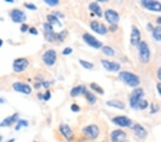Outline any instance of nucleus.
I'll use <instances>...</instances> for the list:
<instances>
[{
    "mask_svg": "<svg viewBox=\"0 0 161 142\" xmlns=\"http://www.w3.org/2000/svg\"><path fill=\"white\" fill-rule=\"evenodd\" d=\"M2 44H3V41H2V39H0V47H1V45H2Z\"/></svg>",
    "mask_w": 161,
    "mask_h": 142,
    "instance_id": "nucleus-45",
    "label": "nucleus"
},
{
    "mask_svg": "<svg viewBox=\"0 0 161 142\" xmlns=\"http://www.w3.org/2000/svg\"><path fill=\"white\" fill-rule=\"evenodd\" d=\"M112 142H128L127 140V134L120 129L114 130L110 134Z\"/></svg>",
    "mask_w": 161,
    "mask_h": 142,
    "instance_id": "nucleus-7",
    "label": "nucleus"
},
{
    "mask_svg": "<svg viewBox=\"0 0 161 142\" xmlns=\"http://www.w3.org/2000/svg\"><path fill=\"white\" fill-rule=\"evenodd\" d=\"M29 65V62L25 58H19L15 60L13 63V69L16 72H22L27 69Z\"/></svg>",
    "mask_w": 161,
    "mask_h": 142,
    "instance_id": "nucleus-9",
    "label": "nucleus"
},
{
    "mask_svg": "<svg viewBox=\"0 0 161 142\" xmlns=\"http://www.w3.org/2000/svg\"><path fill=\"white\" fill-rule=\"evenodd\" d=\"M83 134L89 139L94 140L98 137L100 129L98 126L95 124H91V125L85 126L83 129Z\"/></svg>",
    "mask_w": 161,
    "mask_h": 142,
    "instance_id": "nucleus-4",
    "label": "nucleus"
},
{
    "mask_svg": "<svg viewBox=\"0 0 161 142\" xmlns=\"http://www.w3.org/2000/svg\"><path fill=\"white\" fill-rule=\"evenodd\" d=\"M17 118H18V114L17 113H15L12 116L6 118L5 119L3 120V121H1V123L0 124V127H7V126L11 125V124H13L14 122L17 121Z\"/></svg>",
    "mask_w": 161,
    "mask_h": 142,
    "instance_id": "nucleus-22",
    "label": "nucleus"
},
{
    "mask_svg": "<svg viewBox=\"0 0 161 142\" xmlns=\"http://www.w3.org/2000/svg\"><path fill=\"white\" fill-rule=\"evenodd\" d=\"M59 129L62 135L65 138V139H67L69 141H71L73 140L75 135H74L72 129L67 124H60Z\"/></svg>",
    "mask_w": 161,
    "mask_h": 142,
    "instance_id": "nucleus-12",
    "label": "nucleus"
},
{
    "mask_svg": "<svg viewBox=\"0 0 161 142\" xmlns=\"http://www.w3.org/2000/svg\"><path fill=\"white\" fill-rule=\"evenodd\" d=\"M67 34V32L66 30L61 32L57 33V34L56 33V41H57V40L58 41L64 40V39L66 37Z\"/></svg>",
    "mask_w": 161,
    "mask_h": 142,
    "instance_id": "nucleus-30",
    "label": "nucleus"
},
{
    "mask_svg": "<svg viewBox=\"0 0 161 142\" xmlns=\"http://www.w3.org/2000/svg\"><path fill=\"white\" fill-rule=\"evenodd\" d=\"M158 77L159 80H161V67H160L158 71Z\"/></svg>",
    "mask_w": 161,
    "mask_h": 142,
    "instance_id": "nucleus-43",
    "label": "nucleus"
},
{
    "mask_svg": "<svg viewBox=\"0 0 161 142\" xmlns=\"http://www.w3.org/2000/svg\"><path fill=\"white\" fill-rule=\"evenodd\" d=\"M132 129H133L135 135L140 138H145L148 136V131H146V129L140 124H135L132 126Z\"/></svg>",
    "mask_w": 161,
    "mask_h": 142,
    "instance_id": "nucleus-18",
    "label": "nucleus"
},
{
    "mask_svg": "<svg viewBox=\"0 0 161 142\" xmlns=\"http://www.w3.org/2000/svg\"><path fill=\"white\" fill-rule=\"evenodd\" d=\"M105 17L107 22L111 25H117L120 20L119 14L113 9H107L105 12Z\"/></svg>",
    "mask_w": 161,
    "mask_h": 142,
    "instance_id": "nucleus-10",
    "label": "nucleus"
},
{
    "mask_svg": "<svg viewBox=\"0 0 161 142\" xmlns=\"http://www.w3.org/2000/svg\"><path fill=\"white\" fill-rule=\"evenodd\" d=\"M90 88H92L93 91H94L95 92L98 93L99 94H104V90L100 86H99L98 84H97L96 83H92L90 84Z\"/></svg>",
    "mask_w": 161,
    "mask_h": 142,
    "instance_id": "nucleus-27",
    "label": "nucleus"
},
{
    "mask_svg": "<svg viewBox=\"0 0 161 142\" xmlns=\"http://www.w3.org/2000/svg\"><path fill=\"white\" fill-rule=\"evenodd\" d=\"M112 121L116 125L123 128H128L132 125V120L125 116H118L113 118Z\"/></svg>",
    "mask_w": 161,
    "mask_h": 142,
    "instance_id": "nucleus-11",
    "label": "nucleus"
},
{
    "mask_svg": "<svg viewBox=\"0 0 161 142\" xmlns=\"http://www.w3.org/2000/svg\"><path fill=\"white\" fill-rule=\"evenodd\" d=\"M89 9L91 12L95 14L97 17H101L102 16V11L100 6L97 2H91L89 4Z\"/></svg>",
    "mask_w": 161,
    "mask_h": 142,
    "instance_id": "nucleus-20",
    "label": "nucleus"
},
{
    "mask_svg": "<svg viewBox=\"0 0 161 142\" xmlns=\"http://www.w3.org/2000/svg\"><path fill=\"white\" fill-rule=\"evenodd\" d=\"M70 108H71V110H72L73 112H78V111H80V106H79L78 105H77V104H75V103L72 104V105H71Z\"/></svg>",
    "mask_w": 161,
    "mask_h": 142,
    "instance_id": "nucleus-37",
    "label": "nucleus"
},
{
    "mask_svg": "<svg viewBox=\"0 0 161 142\" xmlns=\"http://www.w3.org/2000/svg\"><path fill=\"white\" fill-rule=\"evenodd\" d=\"M90 27L93 31L100 34H105L107 32V29L105 25L99 22L97 20H94L90 23Z\"/></svg>",
    "mask_w": 161,
    "mask_h": 142,
    "instance_id": "nucleus-15",
    "label": "nucleus"
},
{
    "mask_svg": "<svg viewBox=\"0 0 161 142\" xmlns=\"http://www.w3.org/2000/svg\"><path fill=\"white\" fill-rule=\"evenodd\" d=\"M157 88H158V92L160 93V94L161 95V83H158Z\"/></svg>",
    "mask_w": 161,
    "mask_h": 142,
    "instance_id": "nucleus-42",
    "label": "nucleus"
},
{
    "mask_svg": "<svg viewBox=\"0 0 161 142\" xmlns=\"http://www.w3.org/2000/svg\"><path fill=\"white\" fill-rule=\"evenodd\" d=\"M29 126V123L26 121V120H20L17 123V125L16 126L15 130L19 131L20 129H21L22 126L24 127H27V126Z\"/></svg>",
    "mask_w": 161,
    "mask_h": 142,
    "instance_id": "nucleus-29",
    "label": "nucleus"
},
{
    "mask_svg": "<svg viewBox=\"0 0 161 142\" xmlns=\"http://www.w3.org/2000/svg\"><path fill=\"white\" fill-rule=\"evenodd\" d=\"M20 30H21L22 32H26L27 31L29 30V27H28L27 25H26V24H22L21 26V27H20Z\"/></svg>",
    "mask_w": 161,
    "mask_h": 142,
    "instance_id": "nucleus-38",
    "label": "nucleus"
},
{
    "mask_svg": "<svg viewBox=\"0 0 161 142\" xmlns=\"http://www.w3.org/2000/svg\"><path fill=\"white\" fill-rule=\"evenodd\" d=\"M43 27L44 29H45V31L46 32V34H50L54 32L52 26V25H50V23H45Z\"/></svg>",
    "mask_w": 161,
    "mask_h": 142,
    "instance_id": "nucleus-31",
    "label": "nucleus"
},
{
    "mask_svg": "<svg viewBox=\"0 0 161 142\" xmlns=\"http://www.w3.org/2000/svg\"><path fill=\"white\" fill-rule=\"evenodd\" d=\"M142 5L146 9L153 12H161V3L153 0H143L141 1Z\"/></svg>",
    "mask_w": 161,
    "mask_h": 142,
    "instance_id": "nucleus-8",
    "label": "nucleus"
},
{
    "mask_svg": "<svg viewBox=\"0 0 161 142\" xmlns=\"http://www.w3.org/2000/svg\"><path fill=\"white\" fill-rule=\"evenodd\" d=\"M7 1V2H14L13 1H10V0H9V1Z\"/></svg>",
    "mask_w": 161,
    "mask_h": 142,
    "instance_id": "nucleus-47",
    "label": "nucleus"
},
{
    "mask_svg": "<svg viewBox=\"0 0 161 142\" xmlns=\"http://www.w3.org/2000/svg\"><path fill=\"white\" fill-rule=\"evenodd\" d=\"M83 38L88 45L93 47V48L100 49L102 47V42L89 33H85L83 36Z\"/></svg>",
    "mask_w": 161,
    "mask_h": 142,
    "instance_id": "nucleus-5",
    "label": "nucleus"
},
{
    "mask_svg": "<svg viewBox=\"0 0 161 142\" xmlns=\"http://www.w3.org/2000/svg\"><path fill=\"white\" fill-rule=\"evenodd\" d=\"M42 84H43V86L45 88H48V87L50 86V83H49L48 81H45V82H43V83H42Z\"/></svg>",
    "mask_w": 161,
    "mask_h": 142,
    "instance_id": "nucleus-41",
    "label": "nucleus"
},
{
    "mask_svg": "<svg viewBox=\"0 0 161 142\" xmlns=\"http://www.w3.org/2000/svg\"><path fill=\"white\" fill-rule=\"evenodd\" d=\"M119 78L130 87H137L140 83V78L138 75L127 71H122L120 72Z\"/></svg>",
    "mask_w": 161,
    "mask_h": 142,
    "instance_id": "nucleus-1",
    "label": "nucleus"
},
{
    "mask_svg": "<svg viewBox=\"0 0 161 142\" xmlns=\"http://www.w3.org/2000/svg\"><path fill=\"white\" fill-rule=\"evenodd\" d=\"M102 51L105 55L109 57H112L115 55V50L110 46H102Z\"/></svg>",
    "mask_w": 161,
    "mask_h": 142,
    "instance_id": "nucleus-25",
    "label": "nucleus"
},
{
    "mask_svg": "<svg viewBox=\"0 0 161 142\" xmlns=\"http://www.w3.org/2000/svg\"><path fill=\"white\" fill-rule=\"evenodd\" d=\"M47 18L50 25H58L60 27L62 26V24L57 16L53 15H48L47 16Z\"/></svg>",
    "mask_w": 161,
    "mask_h": 142,
    "instance_id": "nucleus-23",
    "label": "nucleus"
},
{
    "mask_svg": "<svg viewBox=\"0 0 161 142\" xmlns=\"http://www.w3.org/2000/svg\"><path fill=\"white\" fill-rule=\"evenodd\" d=\"M72 53V49L71 48V47H66V48H64V50L62 51V55H70L71 53Z\"/></svg>",
    "mask_w": 161,
    "mask_h": 142,
    "instance_id": "nucleus-36",
    "label": "nucleus"
},
{
    "mask_svg": "<svg viewBox=\"0 0 161 142\" xmlns=\"http://www.w3.org/2000/svg\"><path fill=\"white\" fill-rule=\"evenodd\" d=\"M79 62H80V65H81L83 67H85V69H88V70H91V69H92L93 67H94L93 63L88 62V61L83 60H80Z\"/></svg>",
    "mask_w": 161,
    "mask_h": 142,
    "instance_id": "nucleus-28",
    "label": "nucleus"
},
{
    "mask_svg": "<svg viewBox=\"0 0 161 142\" xmlns=\"http://www.w3.org/2000/svg\"><path fill=\"white\" fill-rule=\"evenodd\" d=\"M153 36L157 41H161V27L158 26L153 30Z\"/></svg>",
    "mask_w": 161,
    "mask_h": 142,
    "instance_id": "nucleus-26",
    "label": "nucleus"
},
{
    "mask_svg": "<svg viewBox=\"0 0 161 142\" xmlns=\"http://www.w3.org/2000/svg\"><path fill=\"white\" fill-rule=\"evenodd\" d=\"M86 91L87 89L85 86H83V85H80V86L74 87V88L71 90L70 96H72V97H76V96H79V95L85 94Z\"/></svg>",
    "mask_w": 161,
    "mask_h": 142,
    "instance_id": "nucleus-19",
    "label": "nucleus"
},
{
    "mask_svg": "<svg viewBox=\"0 0 161 142\" xmlns=\"http://www.w3.org/2000/svg\"><path fill=\"white\" fill-rule=\"evenodd\" d=\"M10 15L11 17H12V20L17 23H22L26 20L27 18V16L24 12L18 9H13L11 12Z\"/></svg>",
    "mask_w": 161,
    "mask_h": 142,
    "instance_id": "nucleus-14",
    "label": "nucleus"
},
{
    "mask_svg": "<svg viewBox=\"0 0 161 142\" xmlns=\"http://www.w3.org/2000/svg\"><path fill=\"white\" fill-rule=\"evenodd\" d=\"M24 6L26 8L31 9V10H36L37 9V7L34 4H32V3H25Z\"/></svg>",
    "mask_w": 161,
    "mask_h": 142,
    "instance_id": "nucleus-34",
    "label": "nucleus"
},
{
    "mask_svg": "<svg viewBox=\"0 0 161 142\" xmlns=\"http://www.w3.org/2000/svg\"><path fill=\"white\" fill-rule=\"evenodd\" d=\"M29 33H31V34H34V35H37V34H38V31H37V30L34 27L30 28V29L29 30Z\"/></svg>",
    "mask_w": 161,
    "mask_h": 142,
    "instance_id": "nucleus-39",
    "label": "nucleus"
},
{
    "mask_svg": "<svg viewBox=\"0 0 161 142\" xmlns=\"http://www.w3.org/2000/svg\"><path fill=\"white\" fill-rule=\"evenodd\" d=\"M42 60L47 66H52L57 60V53L55 50H48L42 55Z\"/></svg>",
    "mask_w": 161,
    "mask_h": 142,
    "instance_id": "nucleus-6",
    "label": "nucleus"
},
{
    "mask_svg": "<svg viewBox=\"0 0 161 142\" xmlns=\"http://www.w3.org/2000/svg\"><path fill=\"white\" fill-rule=\"evenodd\" d=\"M12 87H13L14 90L17 92H20L24 94H30L32 93L31 87L29 85L25 84V83L16 82V83H14Z\"/></svg>",
    "mask_w": 161,
    "mask_h": 142,
    "instance_id": "nucleus-17",
    "label": "nucleus"
},
{
    "mask_svg": "<svg viewBox=\"0 0 161 142\" xmlns=\"http://www.w3.org/2000/svg\"><path fill=\"white\" fill-rule=\"evenodd\" d=\"M109 29H110V31L114 32L117 29H118V26H117V25H113L110 27V28H109Z\"/></svg>",
    "mask_w": 161,
    "mask_h": 142,
    "instance_id": "nucleus-40",
    "label": "nucleus"
},
{
    "mask_svg": "<svg viewBox=\"0 0 161 142\" xmlns=\"http://www.w3.org/2000/svg\"><path fill=\"white\" fill-rule=\"evenodd\" d=\"M107 105L109 106L113 107V108H118L120 110H124L125 108V105L123 101L120 100H110L106 102Z\"/></svg>",
    "mask_w": 161,
    "mask_h": 142,
    "instance_id": "nucleus-21",
    "label": "nucleus"
},
{
    "mask_svg": "<svg viewBox=\"0 0 161 142\" xmlns=\"http://www.w3.org/2000/svg\"><path fill=\"white\" fill-rule=\"evenodd\" d=\"M148 101L146 100H142L140 102V103H139L138 108H140V109L141 110H143V109H146V108H148Z\"/></svg>",
    "mask_w": 161,
    "mask_h": 142,
    "instance_id": "nucleus-32",
    "label": "nucleus"
},
{
    "mask_svg": "<svg viewBox=\"0 0 161 142\" xmlns=\"http://www.w3.org/2000/svg\"><path fill=\"white\" fill-rule=\"evenodd\" d=\"M102 66L105 67L107 71L110 72H117L120 69L121 66L118 63L112 62V61L107 60H101Z\"/></svg>",
    "mask_w": 161,
    "mask_h": 142,
    "instance_id": "nucleus-16",
    "label": "nucleus"
},
{
    "mask_svg": "<svg viewBox=\"0 0 161 142\" xmlns=\"http://www.w3.org/2000/svg\"><path fill=\"white\" fill-rule=\"evenodd\" d=\"M85 97H86L87 100L90 102V103L91 104H94L97 101V98H96V96L94 94L92 93L90 91H86V92L85 93Z\"/></svg>",
    "mask_w": 161,
    "mask_h": 142,
    "instance_id": "nucleus-24",
    "label": "nucleus"
},
{
    "mask_svg": "<svg viewBox=\"0 0 161 142\" xmlns=\"http://www.w3.org/2000/svg\"><path fill=\"white\" fill-rule=\"evenodd\" d=\"M157 22L158 24H160V25H161V17H159L158 19L157 20Z\"/></svg>",
    "mask_w": 161,
    "mask_h": 142,
    "instance_id": "nucleus-44",
    "label": "nucleus"
},
{
    "mask_svg": "<svg viewBox=\"0 0 161 142\" xmlns=\"http://www.w3.org/2000/svg\"><path fill=\"white\" fill-rule=\"evenodd\" d=\"M141 39V34L139 29L135 25H132L131 28V34H130V43L131 45L134 46H137L140 42Z\"/></svg>",
    "mask_w": 161,
    "mask_h": 142,
    "instance_id": "nucleus-13",
    "label": "nucleus"
},
{
    "mask_svg": "<svg viewBox=\"0 0 161 142\" xmlns=\"http://www.w3.org/2000/svg\"><path fill=\"white\" fill-rule=\"evenodd\" d=\"M138 49L140 62L143 64H146L149 62L150 57V51L148 45L145 41H142L139 43Z\"/></svg>",
    "mask_w": 161,
    "mask_h": 142,
    "instance_id": "nucleus-2",
    "label": "nucleus"
},
{
    "mask_svg": "<svg viewBox=\"0 0 161 142\" xmlns=\"http://www.w3.org/2000/svg\"><path fill=\"white\" fill-rule=\"evenodd\" d=\"M14 141H15V139H14V138H12V139L9 140V141H7V142H14Z\"/></svg>",
    "mask_w": 161,
    "mask_h": 142,
    "instance_id": "nucleus-46",
    "label": "nucleus"
},
{
    "mask_svg": "<svg viewBox=\"0 0 161 142\" xmlns=\"http://www.w3.org/2000/svg\"><path fill=\"white\" fill-rule=\"evenodd\" d=\"M51 98V93H50V91H47L46 92V93L45 94H42V100L44 101H48L49 99Z\"/></svg>",
    "mask_w": 161,
    "mask_h": 142,
    "instance_id": "nucleus-35",
    "label": "nucleus"
},
{
    "mask_svg": "<svg viewBox=\"0 0 161 142\" xmlns=\"http://www.w3.org/2000/svg\"><path fill=\"white\" fill-rule=\"evenodd\" d=\"M45 2L50 7H54V6H56L57 4H58L59 1L58 0H46V1H45Z\"/></svg>",
    "mask_w": 161,
    "mask_h": 142,
    "instance_id": "nucleus-33",
    "label": "nucleus"
},
{
    "mask_svg": "<svg viewBox=\"0 0 161 142\" xmlns=\"http://www.w3.org/2000/svg\"><path fill=\"white\" fill-rule=\"evenodd\" d=\"M144 96V91L142 88H135L132 91L130 97V105L134 109L138 108V105L142 101V98Z\"/></svg>",
    "mask_w": 161,
    "mask_h": 142,
    "instance_id": "nucleus-3",
    "label": "nucleus"
},
{
    "mask_svg": "<svg viewBox=\"0 0 161 142\" xmlns=\"http://www.w3.org/2000/svg\"><path fill=\"white\" fill-rule=\"evenodd\" d=\"M1 139H2V138H1V136H0V141H1Z\"/></svg>",
    "mask_w": 161,
    "mask_h": 142,
    "instance_id": "nucleus-48",
    "label": "nucleus"
}]
</instances>
